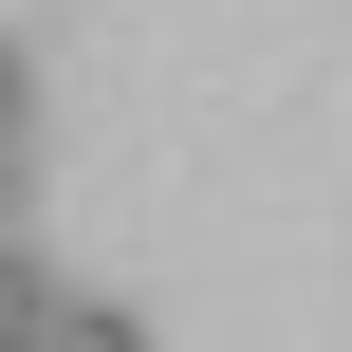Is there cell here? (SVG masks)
<instances>
[{"label": "cell", "instance_id": "cell-1", "mask_svg": "<svg viewBox=\"0 0 352 352\" xmlns=\"http://www.w3.org/2000/svg\"><path fill=\"white\" fill-rule=\"evenodd\" d=\"M56 316H74V278H37V260L0 241V352H37V334H56Z\"/></svg>", "mask_w": 352, "mask_h": 352}, {"label": "cell", "instance_id": "cell-2", "mask_svg": "<svg viewBox=\"0 0 352 352\" xmlns=\"http://www.w3.org/2000/svg\"><path fill=\"white\" fill-rule=\"evenodd\" d=\"M37 352H148V316H111V297H74V316H56Z\"/></svg>", "mask_w": 352, "mask_h": 352}, {"label": "cell", "instance_id": "cell-3", "mask_svg": "<svg viewBox=\"0 0 352 352\" xmlns=\"http://www.w3.org/2000/svg\"><path fill=\"white\" fill-rule=\"evenodd\" d=\"M19 130H37V56L0 37V148H19Z\"/></svg>", "mask_w": 352, "mask_h": 352}, {"label": "cell", "instance_id": "cell-4", "mask_svg": "<svg viewBox=\"0 0 352 352\" xmlns=\"http://www.w3.org/2000/svg\"><path fill=\"white\" fill-rule=\"evenodd\" d=\"M0 223H19V148H0Z\"/></svg>", "mask_w": 352, "mask_h": 352}]
</instances>
